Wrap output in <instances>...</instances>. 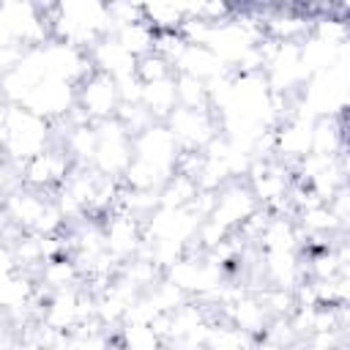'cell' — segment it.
<instances>
[{
    "label": "cell",
    "instance_id": "cell-1",
    "mask_svg": "<svg viewBox=\"0 0 350 350\" xmlns=\"http://www.w3.org/2000/svg\"><path fill=\"white\" fill-rule=\"evenodd\" d=\"M71 170H74V161L68 159V153L60 145H49L46 150H41L38 156L27 159L19 167V178H22V186L27 189H36L41 194H55L66 183Z\"/></svg>",
    "mask_w": 350,
    "mask_h": 350
},
{
    "label": "cell",
    "instance_id": "cell-2",
    "mask_svg": "<svg viewBox=\"0 0 350 350\" xmlns=\"http://www.w3.org/2000/svg\"><path fill=\"white\" fill-rule=\"evenodd\" d=\"M77 98V109L90 120V123H101V120H109L115 118L118 107H120V98H118V85L112 77L101 74V71H90L77 88H74Z\"/></svg>",
    "mask_w": 350,
    "mask_h": 350
},
{
    "label": "cell",
    "instance_id": "cell-3",
    "mask_svg": "<svg viewBox=\"0 0 350 350\" xmlns=\"http://www.w3.org/2000/svg\"><path fill=\"white\" fill-rule=\"evenodd\" d=\"M254 211H260V205H257L254 194L249 191V186L241 183V180H230L224 189L216 191L213 208H211V213L205 219H211L213 224H219L224 232L235 235Z\"/></svg>",
    "mask_w": 350,
    "mask_h": 350
},
{
    "label": "cell",
    "instance_id": "cell-4",
    "mask_svg": "<svg viewBox=\"0 0 350 350\" xmlns=\"http://www.w3.org/2000/svg\"><path fill=\"white\" fill-rule=\"evenodd\" d=\"M74 98H77V93H74L71 82L55 79V77H44L25 96V101L19 107H25L27 112H33V115H38V118H44L46 123L55 126L57 120H63L74 109Z\"/></svg>",
    "mask_w": 350,
    "mask_h": 350
},
{
    "label": "cell",
    "instance_id": "cell-5",
    "mask_svg": "<svg viewBox=\"0 0 350 350\" xmlns=\"http://www.w3.org/2000/svg\"><path fill=\"white\" fill-rule=\"evenodd\" d=\"M164 126L172 131L178 139L180 150H202L211 137L219 131V120L211 109H189V107H175Z\"/></svg>",
    "mask_w": 350,
    "mask_h": 350
},
{
    "label": "cell",
    "instance_id": "cell-6",
    "mask_svg": "<svg viewBox=\"0 0 350 350\" xmlns=\"http://www.w3.org/2000/svg\"><path fill=\"white\" fill-rule=\"evenodd\" d=\"M101 232H104V252H109L120 265L137 257L145 243L142 221L118 208L107 213V219L101 221Z\"/></svg>",
    "mask_w": 350,
    "mask_h": 350
},
{
    "label": "cell",
    "instance_id": "cell-7",
    "mask_svg": "<svg viewBox=\"0 0 350 350\" xmlns=\"http://www.w3.org/2000/svg\"><path fill=\"white\" fill-rule=\"evenodd\" d=\"M221 314H224V320H227L232 328L249 334L252 339L262 336V331H265V325H268V320H271L254 290H241L227 306H221Z\"/></svg>",
    "mask_w": 350,
    "mask_h": 350
},
{
    "label": "cell",
    "instance_id": "cell-8",
    "mask_svg": "<svg viewBox=\"0 0 350 350\" xmlns=\"http://www.w3.org/2000/svg\"><path fill=\"white\" fill-rule=\"evenodd\" d=\"M49 202H52V194H41L36 189L19 186V189L8 191V197H5V213H8L11 224L19 232H33Z\"/></svg>",
    "mask_w": 350,
    "mask_h": 350
},
{
    "label": "cell",
    "instance_id": "cell-9",
    "mask_svg": "<svg viewBox=\"0 0 350 350\" xmlns=\"http://www.w3.org/2000/svg\"><path fill=\"white\" fill-rule=\"evenodd\" d=\"M88 57H90V66L112 79H123V77H131L134 68H137V57H131L109 33L101 36L90 49H88Z\"/></svg>",
    "mask_w": 350,
    "mask_h": 350
},
{
    "label": "cell",
    "instance_id": "cell-10",
    "mask_svg": "<svg viewBox=\"0 0 350 350\" xmlns=\"http://www.w3.org/2000/svg\"><path fill=\"white\" fill-rule=\"evenodd\" d=\"M172 68H175V74H186L200 82H213V79L230 74V68L202 44H186L180 49V55L175 57Z\"/></svg>",
    "mask_w": 350,
    "mask_h": 350
},
{
    "label": "cell",
    "instance_id": "cell-11",
    "mask_svg": "<svg viewBox=\"0 0 350 350\" xmlns=\"http://www.w3.org/2000/svg\"><path fill=\"white\" fill-rule=\"evenodd\" d=\"M254 243L260 252H301V232L293 216H268Z\"/></svg>",
    "mask_w": 350,
    "mask_h": 350
},
{
    "label": "cell",
    "instance_id": "cell-12",
    "mask_svg": "<svg viewBox=\"0 0 350 350\" xmlns=\"http://www.w3.org/2000/svg\"><path fill=\"white\" fill-rule=\"evenodd\" d=\"M139 104L145 107V112H148L156 123H164V120H167V115L178 107V96H175V74H172V77H167V79H159V82L142 85Z\"/></svg>",
    "mask_w": 350,
    "mask_h": 350
},
{
    "label": "cell",
    "instance_id": "cell-13",
    "mask_svg": "<svg viewBox=\"0 0 350 350\" xmlns=\"http://www.w3.org/2000/svg\"><path fill=\"white\" fill-rule=\"evenodd\" d=\"M112 336L118 350H167L164 339L148 323H120Z\"/></svg>",
    "mask_w": 350,
    "mask_h": 350
},
{
    "label": "cell",
    "instance_id": "cell-14",
    "mask_svg": "<svg viewBox=\"0 0 350 350\" xmlns=\"http://www.w3.org/2000/svg\"><path fill=\"white\" fill-rule=\"evenodd\" d=\"M197 180L183 175V172H175L172 178H167L159 189V208H189L191 200L197 197Z\"/></svg>",
    "mask_w": 350,
    "mask_h": 350
},
{
    "label": "cell",
    "instance_id": "cell-15",
    "mask_svg": "<svg viewBox=\"0 0 350 350\" xmlns=\"http://www.w3.org/2000/svg\"><path fill=\"white\" fill-rule=\"evenodd\" d=\"M131 57H142V55H148V52H153V38H156V33L145 25V22H134V25H123V27H118V30H112L109 33Z\"/></svg>",
    "mask_w": 350,
    "mask_h": 350
},
{
    "label": "cell",
    "instance_id": "cell-16",
    "mask_svg": "<svg viewBox=\"0 0 350 350\" xmlns=\"http://www.w3.org/2000/svg\"><path fill=\"white\" fill-rule=\"evenodd\" d=\"M175 96H178V107H189V109H211L208 107V85L186 77V74H175Z\"/></svg>",
    "mask_w": 350,
    "mask_h": 350
},
{
    "label": "cell",
    "instance_id": "cell-17",
    "mask_svg": "<svg viewBox=\"0 0 350 350\" xmlns=\"http://www.w3.org/2000/svg\"><path fill=\"white\" fill-rule=\"evenodd\" d=\"M175 68L167 57L156 55V52H148L142 57H137V68H134V77L142 82V85H150V82H159V79H167L172 77Z\"/></svg>",
    "mask_w": 350,
    "mask_h": 350
},
{
    "label": "cell",
    "instance_id": "cell-18",
    "mask_svg": "<svg viewBox=\"0 0 350 350\" xmlns=\"http://www.w3.org/2000/svg\"><path fill=\"white\" fill-rule=\"evenodd\" d=\"M249 350H284V347H279L276 342H271V339H265V336H257Z\"/></svg>",
    "mask_w": 350,
    "mask_h": 350
}]
</instances>
